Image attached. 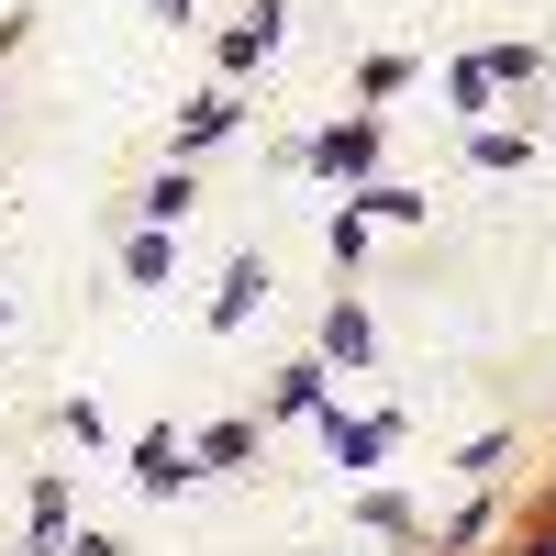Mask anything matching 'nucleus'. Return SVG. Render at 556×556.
Instances as JSON below:
<instances>
[{
    "label": "nucleus",
    "mask_w": 556,
    "mask_h": 556,
    "mask_svg": "<svg viewBox=\"0 0 556 556\" xmlns=\"http://www.w3.org/2000/svg\"><path fill=\"white\" fill-rule=\"evenodd\" d=\"M256 290H267V267H256V256H245V267H235V278H223V301H212V323H223V334H235V323H245V312H256Z\"/></svg>",
    "instance_id": "nucleus-1"
},
{
    "label": "nucleus",
    "mask_w": 556,
    "mask_h": 556,
    "mask_svg": "<svg viewBox=\"0 0 556 556\" xmlns=\"http://www.w3.org/2000/svg\"><path fill=\"white\" fill-rule=\"evenodd\" d=\"M267 45H278V0H256V12H245V34H235V45H223V67H256V56H267Z\"/></svg>",
    "instance_id": "nucleus-2"
},
{
    "label": "nucleus",
    "mask_w": 556,
    "mask_h": 556,
    "mask_svg": "<svg viewBox=\"0 0 556 556\" xmlns=\"http://www.w3.org/2000/svg\"><path fill=\"white\" fill-rule=\"evenodd\" d=\"M367 345H379V334H367V312L345 301L334 323H323V356H345V367H367Z\"/></svg>",
    "instance_id": "nucleus-3"
},
{
    "label": "nucleus",
    "mask_w": 556,
    "mask_h": 556,
    "mask_svg": "<svg viewBox=\"0 0 556 556\" xmlns=\"http://www.w3.org/2000/svg\"><path fill=\"white\" fill-rule=\"evenodd\" d=\"M134 479H146V490H178L190 468H178V445H167V434H146V445H134Z\"/></svg>",
    "instance_id": "nucleus-4"
},
{
    "label": "nucleus",
    "mask_w": 556,
    "mask_h": 556,
    "mask_svg": "<svg viewBox=\"0 0 556 556\" xmlns=\"http://www.w3.org/2000/svg\"><path fill=\"white\" fill-rule=\"evenodd\" d=\"M379 156V123H345V134H323V167H367Z\"/></svg>",
    "instance_id": "nucleus-5"
},
{
    "label": "nucleus",
    "mask_w": 556,
    "mask_h": 556,
    "mask_svg": "<svg viewBox=\"0 0 556 556\" xmlns=\"http://www.w3.org/2000/svg\"><path fill=\"white\" fill-rule=\"evenodd\" d=\"M146 223H190V167H167L156 190H146Z\"/></svg>",
    "instance_id": "nucleus-6"
},
{
    "label": "nucleus",
    "mask_w": 556,
    "mask_h": 556,
    "mask_svg": "<svg viewBox=\"0 0 556 556\" xmlns=\"http://www.w3.org/2000/svg\"><path fill=\"white\" fill-rule=\"evenodd\" d=\"M212 134H235V101H201L190 123H178V146H212Z\"/></svg>",
    "instance_id": "nucleus-7"
},
{
    "label": "nucleus",
    "mask_w": 556,
    "mask_h": 556,
    "mask_svg": "<svg viewBox=\"0 0 556 556\" xmlns=\"http://www.w3.org/2000/svg\"><path fill=\"white\" fill-rule=\"evenodd\" d=\"M156 12H167V23H190V0H156Z\"/></svg>",
    "instance_id": "nucleus-8"
}]
</instances>
